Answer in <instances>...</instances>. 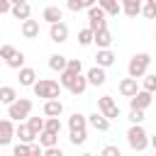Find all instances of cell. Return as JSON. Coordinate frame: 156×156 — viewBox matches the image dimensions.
I'll return each instance as SVG.
<instances>
[{
    "mask_svg": "<svg viewBox=\"0 0 156 156\" xmlns=\"http://www.w3.org/2000/svg\"><path fill=\"white\" fill-rule=\"evenodd\" d=\"M32 90H34L37 98H44V102L46 100H58V95H61L58 80H51V78H37V83L32 85Z\"/></svg>",
    "mask_w": 156,
    "mask_h": 156,
    "instance_id": "6da1fadb",
    "label": "cell"
},
{
    "mask_svg": "<svg viewBox=\"0 0 156 156\" xmlns=\"http://www.w3.org/2000/svg\"><path fill=\"white\" fill-rule=\"evenodd\" d=\"M149 66H151V56L146 54V51H141V54H134L132 58H129V63H127V78H134V80H139V78H144L146 76V71H149Z\"/></svg>",
    "mask_w": 156,
    "mask_h": 156,
    "instance_id": "7a4b0ae2",
    "label": "cell"
},
{
    "mask_svg": "<svg viewBox=\"0 0 156 156\" xmlns=\"http://www.w3.org/2000/svg\"><path fill=\"white\" fill-rule=\"evenodd\" d=\"M32 107H34V102H32L29 98H17V100L7 107V119H10V122H22V119L32 117Z\"/></svg>",
    "mask_w": 156,
    "mask_h": 156,
    "instance_id": "3957f363",
    "label": "cell"
},
{
    "mask_svg": "<svg viewBox=\"0 0 156 156\" xmlns=\"http://www.w3.org/2000/svg\"><path fill=\"white\" fill-rule=\"evenodd\" d=\"M127 144L134 151H146L149 149V134H146V129L141 124H132L127 129Z\"/></svg>",
    "mask_w": 156,
    "mask_h": 156,
    "instance_id": "277c9868",
    "label": "cell"
},
{
    "mask_svg": "<svg viewBox=\"0 0 156 156\" xmlns=\"http://www.w3.org/2000/svg\"><path fill=\"white\" fill-rule=\"evenodd\" d=\"M98 107H100V115H102L107 122H112V119H117V117L122 115V110H119V105L112 100V95H102V98H98Z\"/></svg>",
    "mask_w": 156,
    "mask_h": 156,
    "instance_id": "5b68a950",
    "label": "cell"
},
{
    "mask_svg": "<svg viewBox=\"0 0 156 156\" xmlns=\"http://www.w3.org/2000/svg\"><path fill=\"white\" fill-rule=\"evenodd\" d=\"M88 29L95 34V32H100V29H107V17H105V12L98 7V5H93L90 10H88Z\"/></svg>",
    "mask_w": 156,
    "mask_h": 156,
    "instance_id": "8992f818",
    "label": "cell"
},
{
    "mask_svg": "<svg viewBox=\"0 0 156 156\" xmlns=\"http://www.w3.org/2000/svg\"><path fill=\"white\" fill-rule=\"evenodd\" d=\"M41 20L49 22V27H51V24H58V22H63V10H61L58 5H46V7L41 10Z\"/></svg>",
    "mask_w": 156,
    "mask_h": 156,
    "instance_id": "52a82bcc",
    "label": "cell"
},
{
    "mask_svg": "<svg viewBox=\"0 0 156 156\" xmlns=\"http://www.w3.org/2000/svg\"><path fill=\"white\" fill-rule=\"evenodd\" d=\"M12 139H15V122H10L5 117V119H0V146L12 144Z\"/></svg>",
    "mask_w": 156,
    "mask_h": 156,
    "instance_id": "ba28073f",
    "label": "cell"
},
{
    "mask_svg": "<svg viewBox=\"0 0 156 156\" xmlns=\"http://www.w3.org/2000/svg\"><path fill=\"white\" fill-rule=\"evenodd\" d=\"M49 37L54 44H63L68 39V24L66 22H58V24H51L49 27Z\"/></svg>",
    "mask_w": 156,
    "mask_h": 156,
    "instance_id": "9c48e42d",
    "label": "cell"
},
{
    "mask_svg": "<svg viewBox=\"0 0 156 156\" xmlns=\"http://www.w3.org/2000/svg\"><path fill=\"white\" fill-rule=\"evenodd\" d=\"M151 102H154V95H149V93L139 90V93H136V95L129 100V110H141V112H144V110H146Z\"/></svg>",
    "mask_w": 156,
    "mask_h": 156,
    "instance_id": "30bf717a",
    "label": "cell"
},
{
    "mask_svg": "<svg viewBox=\"0 0 156 156\" xmlns=\"http://www.w3.org/2000/svg\"><path fill=\"white\" fill-rule=\"evenodd\" d=\"M10 12H12L17 20H22V22H24V20H29V17H32V5H29L27 0H17V2H12V10H10Z\"/></svg>",
    "mask_w": 156,
    "mask_h": 156,
    "instance_id": "8fae6325",
    "label": "cell"
},
{
    "mask_svg": "<svg viewBox=\"0 0 156 156\" xmlns=\"http://www.w3.org/2000/svg\"><path fill=\"white\" fill-rule=\"evenodd\" d=\"M139 90H141V88H139V83H136L134 78H122V80H119V95H124V98L132 100Z\"/></svg>",
    "mask_w": 156,
    "mask_h": 156,
    "instance_id": "7c38bea8",
    "label": "cell"
},
{
    "mask_svg": "<svg viewBox=\"0 0 156 156\" xmlns=\"http://www.w3.org/2000/svg\"><path fill=\"white\" fill-rule=\"evenodd\" d=\"M15 136L20 139V144H27V146L37 141V134H34V132H32V129H29L27 124H22V122H20V124L15 127Z\"/></svg>",
    "mask_w": 156,
    "mask_h": 156,
    "instance_id": "4fadbf2b",
    "label": "cell"
},
{
    "mask_svg": "<svg viewBox=\"0 0 156 156\" xmlns=\"http://www.w3.org/2000/svg\"><path fill=\"white\" fill-rule=\"evenodd\" d=\"M20 32H22V37L24 39H34V37H39V20H24L22 24H20Z\"/></svg>",
    "mask_w": 156,
    "mask_h": 156,
    "instance_id": "5bb4252c",
    "label": "cell"
},
{
    "mask_svg": "<svg viewBox=\"0 0 156 156\" xmlns=\"http://www.w3.org/2000/svg\"><path fill=\"white\" fill-rule=\"evenodd\" d=\"M93 44L98 46V51L110 49V44H112V32H110V29H100V32H95V34H93Z\"/></svg>",
    "mask_w": 156,
    "mask_h": 156,
    "instance_id": "9a60e30c",
    "label": "cell"
},
{
    "mask_svg": "<svg viewBox=\"0 0 156 156\" xmlns=\"http://www.w3.org/2000/svg\"><path fill=\"white\" fill-rule=\"evenodd\" d=\"M85 80H88V85H105V80H107V73L102 71V68H98V66H93L88 73H85Z\"/></svg>",
    "mask_w": 156,
    "mask_h": 156,
    "instance_id": "2e32d148",
    "label": "cell"
},
{
    "mask_svg": "<svg viewBox=\"0 0 156 156\" xmlns=\"http://www.w3.org/2000/svg\"><path fill=\"white\" fill-rule=\"evenodd\" d=\"M112 63H115V54H112L110 49H102V51L95 54V66H98V68L105 71V68H110Z\"/></svg>",
    "mask_w": 156,
    "mask_h": 156,
    "instance_id": "e0dca14e",
    "label": "cell"
},
{
    "mask_svg": "<svg viewBox=\"0 0 156 156\" xmlns=\"http://www.w3.org/2000/svg\"><path fill=\"white\" fill-rule=\"evenodd\" d=\"M85 90H88V80H85V76H83V73H78V76L71 80L68 93H71V95H83Z\"/></svg>",
    "mask_w": 156,
    "mask_h": 156,
    "instance_id": "ac0fdd59",
    "label": "cell"
},
{
    "mask_svg": "<svg viewBox=\"0 0 156 156\" xmlns=\"http://www.w3.org/2000/svg\"><path fill=\"white\" fill-rule=\"evenodd\" d=\"M41 110H44L46 117H61L63 115V102L61 100H46Z\"/></svg>",
    "mask_w": 156,
    "mask_h": 156,
    "instance_id": "d6986e66",
    "label": "cell"
},
{
    "mask_svg": "<svg viewBox=\"0 0 156 156\" xmlns=\"http://www.w3.org/2000/svg\"><path fill=\"white\" fill-rule=\"evenodd\" d=\"M98 7L105 12V17L110 15V17H115V15H119L122 12V5L119 2H115V0H98Z\"/></svg>",
    "mask_w": 156,
    "mask_h": 156,
    "instance_id": "ffe728a7",
    "label": "cell"
},
{
    "mask_svg": "<svg viewBox=\"0 0 156 156\" xmlns=\"http://www.w3.org/2000/svg\"><path fill=\"white\" fill-rule=\"evenodd\" d=\"M20 85H24V88H32L34 83H37V71L34 68H29V66H24L22 71H20Z\"/></svg>",
    "mask_w": 156,
    "mask_h": 156,
    "instance_id": "44dd1931",
    "label": "cell"
},
{
    "mask_svg": "<svg viewBox=\"0 0 156 156\" xmlns=\"http://www.w3.org/2000/svg\"><path fill=\"white\" fill-rule=\"evenodd\" d=\"M68 129L71 132H78V129H88V117L80 115V112H73L68 117Z\"/></svg>",
    "mask_w": 156,
    "mask_h": 156,
    "instance_id": "7402d4cb",
    "label": "cell"
},
{
    "mask_svg": "<svg viewBox=\"0 0 156 156\" xmlns=\"http://www.w3.org/2000/svg\"><path fill=\"white\" fill-rule=\"evenodd\" d=\"M88 124L93 127V129H98V132H107L110 129V122L100 115V112H93V115H88Z\"/></svg>",
    "mask_w": 156,
    "mask_h": 156,
    "instance_id": "603a6c76",
    "label": "cell"
},
{
    "mask_svg": "<svg viewBox=\"0 0 156 156\" xmlns=\"http://www.w3.org/2000/svg\"><path fill=\"white\" fill-rule=\"evenodd\" d=\"M37 144L41 149H51V146H58V134H51V132H41L37 136Z\"/></svg>",
    "mask_w": 156,
    "mask_h": 156,
    "instance_id": "cb8c5ba5",
    "label": "cell"
},
{
    "mask_svg": "<svg viewBox=\"0 0 156 156\" xmlns=\"http://www.w3.org/2000/svg\"><path fill=\"white\" fill-rule=\"evenodd\" d=\"M17 100V90L12 88V85H0V105H12Z\"/></svg>",
    "mask_w": 156,
    "mask_h": 156,
    "instance_id": "d4e9b609",
    "label": "cell"
},
{
    "mask_svg": "<svg viewBox=\"0 0 156 156\" xmlns=\"http://www.w3.org/2000/svg\"><path fill=\"white\" fill-rule=\"evenodd\" d=\"M122 12H124L127 17L141 15V0H124V2H122Z\"/></svg>",
    "mask_w": 156,
    "mask_h": 156,
    "instance_id": "484cf974",
    "label": "cell"
},
{
    "mask_svg": "<svg viewBox=\"0 0 156 156\" xmlns=\"http://www.w3.org/2000/svg\"><path fill=\"white\" fill-rule=\"evenodd\" d=\"M66 63H68V58H66L63 54H51V56H49V68H51V71L63 73V71H66Z\"/></svg>",
    "mask_w": 156,
    "mask_h": 156,
    "instance_id": "4316f807",
    "label": "cell"
},
{
    "mask_svg": "<svg viewBox=\"0 0 156 156\" xmlns=\"http://www.w3.org/2000/svg\"><path fill=\"white\" fill-rule=\"evenodd\" d=\"M95 5V0H68L66 2V7L71 10V12H80V10H90Z\"/></svg>",
    "mask_w": 156,
    "mask_h": 156,
    "instance_id": "83f0119b",
    "label": "cell"
},
{
    "mask_svg": "<svg viewBox=\"0 0 156 156\" xmlns=\"http://www.w3.org/2000/svg\"><path fill=\"white\" fill-rule=\"evenodd\" d=\"M141 90L149 93V95L156 93V73H146V76L141 78Z\"/></svg>",
    "mask_w": 156,
    "mask_h": 156,
    "instance_id": "f1b7e54d",
    "label": "cell"
},
{
    "mask_svg": "<svg viewBox=\"0 0 156 156\" xmlns=\"http://www.w3.org/2000/svg\"><path fill=\"white\" fill-rule=\"evenodd\" d=\"M44 122H46L44 117H27V122H24V124H27V127H29V129L39 136V134L44 132Z\"/></svg>",
    "mask_w": 156,
    "mask_h": 156,
    "instance_id": "f546056e",
    "label": "cell"
},
{
    "mask_svg": "<svg viewBox=\"0 0 156 156\" xmlns=\"http://www.w3.org/2000/svg\"><path fill=\"white\" fill-rule=\"evenodd\" d=\"M61 119L58 117H46V122H44V132H51V134H61Z\"/></svg>",
    "mask_w": 156,
    "mask_h": 156,
    "instance_id": "4dcf8cb0",
    "label": "cell"
},
{
    "mask_svg": "<svg viewBox=\"0 0 156 156\" xmlns=\"http://www.w3.org/2000/svg\"><path fill=\"white\" fill-rule=\"evenodd\" d=\"M85 139H88V129H78V132H71V134H68V141H71L73 146L85 144Z\"/></svg>",
    "mask_w": 156,
    "mask_h": 156,
    "instance_id": "1f68e13d",
    "label": "cell"
},
{
    "mask_svg": "<svg viewBox=\"0 0 156 156\" xmlns=\"http://www.w3.org/2000/svg\"><path fill=\"white\" fill-rule=\"evenodd\" d=\"M141 15H144L146 20H156V0L141 2Z\"/></svg>",
    "mask_w": 156,
    "mask_h": 156,
    "instance_id": "d6a6232c",
    "label": "cell"
},
{
    "mask_svg": "<svg viewBox=\"0 0 156 156\" xmlns=\"http://www.w3.org/2000/svg\"><path fill=\"white\" fill-rule=\"evenodd\" d=\"M5 63H7L10 68H15V71H22V68H24V54H22V51H17V54H15L10 61H5Z\"/></svg>",
    "mask_w": 156,
    "mask_h": 156,
    "instance_id": "836d02e7",
    "label": "cell"
},
{
    "mask_svg": "<svg viewBox=\"0 0 156 156\" xmlns=\"http://www.w3.org/2000/svg\"><path fill=\"white\" fill-rule=\"evenodd\" d=\"M78 44H80V46H90V44H93V32H90L88 27L78 32Z\"/></svg>",
    "mask_w": 156,
    "mask_h": 156,
    "instance_id": "e575fe53",
    "label": "cell"
},
{
    "mask_svg": "<svg viewBox=\"0 0 156 156\" xmlns=\"http://www.w3.org/2000/svg\"><path fill=\"white\" fill-rule=\"evenodd\" d=\"M66 71H68V73H73V76H78V73L83 71V61H80V58H68Z\"/></svg>",
    "mask_w": 156,
    "mask_h": 156,
    "instance_id": "d590c367",
    "label": "cell"
},
{
    "mask_svg": "<svg viewBox=\"0 0 156 156\" xmlns=\"http://www.w3.org/2000/svg\"><path fill=\"white\" fill-rule=\"evenodd\" d=\"M15 54H17V49H15L12 44H2V46H0V58H2V61H10Z\"/></svg>",
    "mask_w": 156,
    "mask_h": 156,
    "instance_id": "8d00e7d4",
    "label": "cell"
},
{
    "mask_svg": "<svg viewBox=\"0 0 156 156\" xmlns=\"http://www.w3.org/2000/svg\"><path fill=\"white\" fill-rule=\"evenodd\" d=\"M132 124H141L144 122V112L141 110H129V117H127Z\"/></svg>",
    "mask_w": 156,
    "mask_h": 156,
    "instance_id": "74e56055",
    "label": "cell"
},
{
    "mask_svg": "<svg viewBox=\"0 0 156 156\" xmlns=\"http://www.w3.org/2000/svg\"><path fill=\"white\" fill-rule=\"evenodd\" d=\"M100 156H122V151H119V146H115V144H107V146L100 151Z\"/></svg>",
    "mask_w": 156,
    "mask_h": 156,
    "instance_id": "f35d334b",
    "label": "cell"
},
{
    "mask_svg": "<svg viewBox=\"0 0 156 156\" xmlns=\"http://www.w3.org/2000/svg\"><path fill=\"white\" fill-rule=\"evenodd\" d=\"M73 78H76L73 73H68V71H63V73H61V78H58V85L68 90V85H71V80H73Z\"/></svg>",
    "mask_w": 156,
    "mask_h": 156,
    "instance_id": "ab89813d",
    "label": "cell"
},
{
    "mask_svg": "<svg viewBox=\"0 0 156 156\" xmlns=\"http://www.w3.org/2000/svg\"><path fill=\"white\" fill-rule=\"evenodd\" d=\"M12 154H15V156H29V146H27V144H15Z\"/></svg>",
    "mask_w": 156,
    "mask_h": 156,
    "instance_id": "60d3db41",
    "label": "cell"
},
{
    "mask_svg": "<svg viewBox=\"0 0 156 156\" xmlns=\"http://www.w3.org/2000/svg\"><path fill=\"white\" fill-rule=\"evenodd\" d=\"M29 156H44V149L34 141V144H29Z\"/></svg>",
    "mask_w": 156,
    "mask_h": 156,
    "instance_id": "b9f144b4",
    "label": "cell"
},
{
    "mask_svg": "<svg viewBox=\"0 0 156 156\" xmlns=\"http://www.w3.org/2000/svg\"><path fill=\"white\" fill-rule=\"evenodd\" d=\"M44 156H66L61 151V146H51V149H44Z\"/></svg>",
    "mask_w": 156,
    "mask_h": 156,
    "instance_id": "7bdbcfd3",
    "label": "cell"
},
{
    "mask_svg": "<svg viewBox=\"0 0 156 156\" xmlns=\"http://www.w3.org/2000/svg\"><path fill=\"white\" fill-rule=\"evenodd\" d=\"M12 10V2L10 0H0V15H5V12H10Z\"/></svg>",
    "mask_w": 156,
    "mask_h": 156,
    "instance_id": "ee69618b",
    "label": "cell"
},
{
    "mask_svg": "<svg viewBox=\"0 0 156 156\" xmlns=\"http://www.w3.org/2000/svg\"><path fill=\"white\" fill-rule=\"evenodd\" d=\"M149 146H154V149H156V134H154V136H149Z\"/></svg>",
    "mask_w": 156,
    "mask_h": 156,
    "instance_id": "f6af8a7d",
    "label": "cell"
},
{
    "mask_svg": "<svg viewBox=\"0 0 156 156\" xmlns=\"http://www.w3.org/2000/svg\"><path fill=\"white\" fill-rule=\"evenodd\" d=\"M80 156H93V154H80Z\"/></svg>",
    "mask_w": 156,
    "mask_h": 156,
    "instance_id": "bcb514c9",
    "label": "cell"
},
{
    "mask_svg": "<svg viewBox=\"0 0 156 156\" xmlns=\"http://www.w3.org/2000/svg\"><path fill=\"white\" fill-rule=\"evenodd\" d=\"M154 39H156V32H154Z\"/></svg>",
    "mask_w": 156,
    "mask_h": 156,
    "instance_id": "7dc6e473",
    "label": "cell"
},
{
    "mask_svg": "<svg viewBox=\"0 0 156 156\" xmlns=\"http://www.w3.org/2000/svg\"><path fill=\"white\" fill-rule=\"evenodd\" d=\"M0 63H2V58H0Z\"/></svg>",
    "mask_w": 156,
    "mask_h": 156,
    "instance_id": "c3c4849f",
    "label": "cell"
},
{
    "mask_svg": "<svg viewBox=\"0 0 156 156\" xmlns=\"http://www.w3.org/2000/svg\"><path fill=\"white\" fill-rule=\"evenodd\" d=\"M0 107H2V105H0Z\"/></svg>",
    "mask_w": 156,
    "mask_h": 156,
    "instance_id": "681fc988",
    "label": "cell"
},
{
    "mask_svg": "<svg viewBox=\"0 0 156 156\" xmlns=\"http://www.w3.org/2000/svg\"><path fill=\"white\" fill-rule=\"evenodd\" d=\"M0 46H2V44H0Z\"/></svg>",
    "mask_w": 156,
    "mask_h": 156,
    "instance_id": "f907efd6",
    "label": "cell"
}]
</instances>
